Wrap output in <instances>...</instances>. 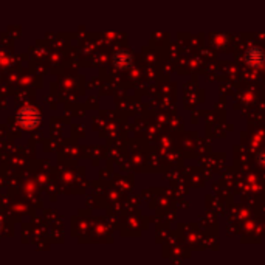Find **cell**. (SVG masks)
<instances>
[{
	"mask_svg": "<svg viewBox=\"0 0 265 265\" xmlns=\"http://www.w3.org/2000/svg\"><path fill=\"white\" fill-rule=\"evenodd\" d=\"M17 118V123L25 131H34L38 129L41 121H42V116H41V112L38 109H34L31 106H25L22 109H19V112L16 115Z\"/></svg>",
	"mask_w": 265,
	"mask_h": 265,
	"instance_id": "6da1fadb",
	"label": "cell"
},
{
	"mask_svg": "<svg viewBox=\"0 0 265 265\" xmlns=\"http://www.w3.org/2000/svg\"><path fill=\"white\" fill-rule=\"evenodd\" d=\"M0 226H2V223H0Z\"/></svg>",
	"mask_w": 265,
	"mask_h": 265,
	"instance_id": "277c9868",
	"label": "cell"
},
{
	"mask_svg": "<svg viewBox=\"0 0 265 265\" xmlns=\"http://www.w3.org/2000/svg\"><path fill=\"white\" fill-rule=\"evenodd\" d=\"M113 64L115 67H118L120 70H126L132 66V54L127 51H118L113 56Z\"/></svg>",
	"mask_w": 265,
	"mask_h": 265,
	"instance_id": "3957f363",
	"label": "cell"
},
{
	"mask_svg": "<svg viewBox=\"0 0 265 265\" xmlns=\"http://www.w3.org/2000/svg\"><path fill=\"white\" fill-rule=\"evenodd\" d=\"M243 59H245V64L248 67L259 68V67L264 66V62H265V53L259 47H250L248 50L245 51Z\"/></svg>",
	"mask_w": 265,
	"mask_h": 265,
	"instance_id": "7a4b0ae2",
	"label": "cell"
}]
</instances>
